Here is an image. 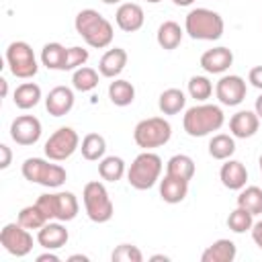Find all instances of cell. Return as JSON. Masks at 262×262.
Returning <instances> with one entry per match:
<instances>
[{
	"label": "cell",
	"mask_w": 262,
	"mask_h": 262,
	"mask_svg": "<svg viewBox=\"0 0 262 262\" xmlns=\"http://www.w3.org/2000/svg\"><path fill=\"white\" fill-rule=\"evenodd\" d=\"M125 172H127L125 162H123V158H119V156H104V158L98 162V174H100V178L106 180V182H119Z\"/></svg>",
	"instance_id": "f1b7e54d"
},
{
	"label": "cell",
	"mask_w": 262,
	"mask_h": 262,
	"mask_svg": "<svg viewBox=\"0 0 262 262\" xmlns=\"http://www.w3.org/2000/svg\"><path fill=\"white\" fill-rule=\"evenodd\" d=\"M76 33L94 49H104L113 43V25L94 8H84L74 18Z\"/></svg>",
	"instance_id": "6da1fadb"
},
{
	"label": "cell",
	"mask_w": 262,
	"mask_h": 262,
	"mask_svg": "<svg viewBox=\"0 0 262 262\" xmlns=\"http://www.w3.org/2000/svg\"><path fill=\"white\" fill-rule=\"evenodd\" d=\"M225 123V115L221 111V106L217 104H194L190 108H186L184 117H182V127L190 137H205L213 131H219Z\"/></svg>",
	"instance_id": "7a4b0ae2"
},
{
	"label": "cell",
	"mask_w": 262,
	"mask_h": 262,
	"mask_svg": "<svg viewBox=\"0 0 262 262\" xmlns=\"http://www.w3.org/2000/svg\"><path fill=\"white\" fill-rule=\"evenodd\" d=\"M254 111H256V115H258L260 121H262V94L256 98V102H254Z\"/></svg>",
	"instance_id": "7bdbcfd3"
},
{
	"label": "cell",
	"mask_w": 262,
	"mask_h": 262,
	"mask_svg": "<svg viewBox=\"0 0 262 262\" xmlns=\"http://www.w3.org/2000/svg\"><path fill=\"white\" fill-rule=\"evenodd\" d=\"M162 174V158L149 149H143L129 166L127 170V182L135 190H147L151 188Z\"/></svg>",
	"instance_id": "277c9868"
},
{
	"label": "cell",
	"mask_w": 262,
	"mask_h": 262,
	"mask_svg": "<svg viewBox=\"0 0 262 262\" xmlns=\"http://www.w3.org/2000/svg\"><path fill=\"white\" fill-rule=\"evenodd\" d=\"M0 154H2V160H0V170H6L10 166V160H12V151L6 143L0 145Z\"/></svg>",
	"instance_id": "ab89813d"
},
{
	"label": "cell",
	"mask_w": 262,
	"mask_h": 262,
	"mask_svg": "<svg viewBox=\"0 0 262 262\" xmlns=\"http://www.w3.org/2000/svg\"><path fill=\"white\" fill-rule=\"evenodd\" d=\"M219 180L229 190H242L248 182V170L239 160H225V164L219 170Z\"/></svg>",
	"instance_id": "d6986e66"
},
{
	"label": "cell",
	"mask_w": 262,
	"mask_h": 262,
	"mask_svg": "<svg viewBox=\"0 0 262 262\" xmlns=\"http://www.w3.org/2000/svg\"><path fill=\"white\" fill-rule=\"evenodd\" d=\"M258 164H260V172H262V156H260V160H258Z\"/></svg>",
	"instance_id": "f907efd6"
},
{
	"label": "cell",
	"mask_w": 262,
	"mask_h": 262,
	"mask_svg": "<svg viewBox=\"0 0 262 262\" xmlns=\"http://www.w3.org/2000/svg\"><path fill=\"white\" fill-rule=\"evenodd\" d=\"M108 98L115 106H129L135 100V88L129 80L115 78V82L108 84Z\"/></svg>",
	"instance_id": "484cf974"
},
{
	"label": "cell",
	"mask_w": 262,
	"mask_h": 262,
	"mask_svg": "<svg viewBox=\"0 0 262 262\" xmlns=\"http://www.w3.org/2000/svg\"><path fill=\"white\" fill-rule=\"evenodd\" d=\"M145 2H149V4H158V2H162V0H145Z\"/></svg>",
	"instance_id": "681fc988"
},
{
	"label": "cell",
	"mask_w": 262,
	"mask_h": 262,
	"mask_svg": "<svg viewBox=\"0 0 262 262\" xmlns=\"http://www.w3.org/2000/svg\"><path fill=\"white\" fill-rule=\"evenodd\" d=\"M37 205L41 207V211L45 213V217L49 221H61V223L76 219V215L80 211V203H78L76 194L70 190L41 194L37 199Z\"/></svg>",
	"instance_id": "52a82bcc"
},
{
	"label": "cell",
	"mask_w": 262,
	"mask_h": 262,
	"mask_svg": "<svg viewBox=\"0 0 262 262\" xmlns=\"http://www.w3.org/2000/svg\"><path fill=\"white\" fill-rule=\"evenodd\" d=\"M82 201H84V209L90 221L94 223H106L113 219L115 213V205L108 196V190L102 182L92 180L84 186L82 190Z\"/></svg>",
	"instance_id": "8992f818"
},
{
	"label": "cell",
	"mask_w": 262,
	"mask_h": 262,
	"mask_svg": "<svg viewBox=\"0 0 262 262\" xmlns=\"http://www.w3.org/2000/svg\"><path fill=\"white\" fill-rule=\"evenodd\" d=\"M45 156L53 162H63L70 156H74L76 149H80V137L72 127H59L49 135L45 141Z\"/></svg>",
	"instance_id": "30bf717a"
},
{
	"label": "cell",
	"mask_w": 262,
	"mask_h": 262,
	"mask_svg": "<svg viewBox=\"0 0 262 262\" xmlns=\"http://www.w3.org/2000/svg\"><path fill=\"white\" fill-rule=\"evenodd\" d=\"M252 239H254V244L260 248V252H262V219L260 221H256L254 225H252Z\"/></svg>",
	"instance_id": "60d3db41"
},
{
	"label": "cell",
	"mask_w": 262,
	"mask_h": 262,
	"mask_svg": "<svg viewBox=\"0 0 262 262\" xmlns=\"http://www.w3.org/2000/svg\"><path fill=\"white\" fill-rule=\"evenodd\" d=\"M258 127H260V117L256 115V111H237L229 119V131L237 139H248L256 135Z\"/></svg>",
	"instance_id": "ac0fdd59"
},
{
	"label": "cell",
	"mask_w": 262,
	"mask_h": 262,
	"mask_svg": "<svg viewBox=\"0 0 262 262\" xmlns=\"http://www.w3.org/2000/svg\"><path fill=\"white\" fill-rule=\"evenodd\" d=\"M88 57H90L88 49H84V47H80V45L68 47V51H66V61H63L61 72H70V70L74 72V70L82 68V66L88 61Z\"/></svg>",
	"instance_id": "8d00e7d4"
},
{
	"label": "cell",
	"mask_w": 262,
	"mask_h": 262,
	"mask_svg": "<svg viewBox=\"0 0 262 262\" xmlns=\"http://www.w3.org/2000/svg\"><path fill=\"white\" fill-rule=\"evenodd\" d=\"M237 207L250 211L252 215L262 213V188L260 186H244L237 194Z\"/></svg>",
	"instance_id": "1f68e13d"
},
{
	"label": "cell",
	"mask_w": 262,
	"mask_h": 262,
	"mask_svg": "<svg viewBox=\"0 0 262 262\" xmlns=\"http://www.w3.org/2000/svg\"><path fill=\"white\" fill-rule=\"evenodd\" d=\"M149 260H151V262H156V260H164V262H168L170 258H168V256H164V254H156V256H151Z\"/></svg>",
	"instance_id": "7dc6e473"
},
{
	"label": "cell",
	"mask_w": 262,
	"mask_h": 262,
	"mask_svg": "<svg viewBox=\"0 0 262 262\" xmlns=\"http://www.w3.org/2000/svg\"><path fill=\"white\" fill-rule=\"evenodd\" d=\"M186 194H188V180H182L172 174H166L160 180V196L164 203H168V205L182 203L186 199Z\"/></svg>",
	"instance_id": "ffe728a7"
},
{
	"label": "cell",
	"mask_w": 262,
	"mask_h": 262,
	"mask_svg": "<svg viewBox=\"0 0 262 262\" xmlns=\"http://www.w3.org/2000/svg\"><path fill=\"white\" fill-rule=\"evenodd\" d=\"M53 160H43V158H27L20 166V172L25 180L33 184H41L47 188H59L68 180L66 168L59 164H51Z\"/></svg>",
	"instance_id": "5b68a950"
},
{
	"label": "cell",
	"mask_w": 262,
	"mask_h": 262,
	"mask_svg": "<svg viewBox=\"0 0 262 262\" xmlns=\"http://www.w3.org/2000/svg\"><path fill=\"white\" fill-rule=\"evenodd\" d=\"M100 2H104V4H119L121 0H100Z\"/></svg>",
	"instance_id": "c3c4849f"
},
{
	"label": "cell",
	"mask_w": 262,
	"mask_h": 262,
	"mask_svg": "<svg viewBox=\"0 0 262 262\" xmlns=\"http://www.w3.org/2000/svg\"><path fill=\"white\" fill-rule=\"evenodd\" d=\"M225 23L211 8H192L184 18V31L194 41H217L223 35Z\"/></svg>",
	"instance_id": "3957f363"
},
{
	"label": "cell",
	"mask_w": 262,
	"mask_h": 262,
	"mask_svg": "<svg viewBox=\"0 0 262 262\" xmlns=\"http://www.w3.org/2000/svg\"><path fill=\"white\" fill-rule=\"evenodd\" d=\"M172 2H174L176 6H190L194 0H172Z\"/></svg>",
	"instance_id": "f6af8a7d"
},
{
	"label": "cell",
	"mask_w": 262,
	"mask_h": 262,
	"mask_svg": "<svg viewBox=\"0 0 262 262\" xmlns=\"http://www.w3.org/2000/svg\"><path fill=\"white\" fill-rule=\"evenodd\" d=\"M246 94H248V86L242 76L227 74L221 76L219 82L215 84V96L223 106H237L239 102H244Z\"/></svg>",
	"instance_id": "7c38bea8"
},
{
	"label": "cell",
	"mask_w": 262,
	"mask_h": 262,
	"mask_svg": "<svg viewBox=\"0 0 262 262\" xmlns=\"http://www.w3.org/2000/svg\"><path fill=\"white\" fill-rule=\"evenodd\" d=\"M49 219L45 217V213L41 211V207L35 203V205H29V207H23L20 213H18V223L27 229H41Z\"/></svg>",
	"instance_id": "836d02e7"
},
{
	"label": "cell",
	"mask_w": 262,
	"mask_h": 262,
	"mask_svg": "<svg viewBox=\"0 0 262 262\" xmlns=\"http://www.w3.org/2000/svg\"><path fill=\"white\" fill-rule=\"evenodd\" d=\"M127 66V51L123 47H113L104 51V55L98 61V72L104 78H117Z\"/></svg>",
	"instance_id": "44dd1931"
},
{
	"label": "cell",
	"mask_w": 262,
	"mask_h": 262,
	"mask_svg": "<svg viewBox=\"0 0 262 262\" xmlns=\"http://www.w3.org/2000/svg\"><path fill=\"white\" fill-rule=\"evenodd\" d=\"M70 233L61 221H47L39 231H37V242L45 250H59L68 244Z\"/></svg>",
	"instance_id": "2e32d148"
},
{
	"label": "cell",
	"mask_w": 262,
	"mask_h": 262,
	"mask_svg": "<svg viewBox=\"0 0 262 262\" xmlns=\"http://www.w3.org/2000/svg\"><path fill=\"white\" fill-rule=\"evenodd\" d=\"M0 244L8 254H12L16 258H25L33 250V235L18 221L6 223L0 231Z\"/></svg>",
	"instance_id": "8fae6325"
},
{
	"label": "cell",
	"mask_w": 262,
	"mask_h": 262,
	"mask_svg": "<svg viewBox=\"0 0 262 262\" xmlns=\"http://www.w3.org/2000/svg\"><path fill=\"white\" fill-rule=\"evenodd\" d=\"M39 100H41V88L35 82H23V84H18L16 90H14V94H12V102L20 111H29V108L37 106Z\"/></svg>",
	"instance_id": "603a6c76"
},
{
	"label": "cell",
	"mask_w": 262,
	"mask_h": 262,
	"mask_svg": "<svg viewBox=\"0 0 262 262\" xmlns=\"http://www.w3.org/2000/svg\"><path fill=\"white\" fill-rule=\"evenodd\" d=\"M37 262H59V256L53 254L51 250H47L45 254H39V256H37Z\"/></svg>",
	"instance_id": "b9f144b4"
},
{
	"label": "cell",
	"mask_w": 262,
	"mask_h": 262,
	"mask_svg": "<svg viewBox=\"0 0 262 262\" xmlns=\"http://www.w3.org/2000/svg\"><path fill=\"white\" fill-rule=\"evenodd\" d=\"M252 225H254V215L242 207H235L227 217V227L233 233H246L252 229Z\"/></svg>",
	"instance_id": "e575fe53"
},
{
	"label": "cell",
	"mask_w": 262,
	"mask_h": 262,
	"mask_svg": "<svg viewBox=\"0 0 262 262\" xmlns=\"http://www.w3.org/2000/svg\"><path fill=\"white\" fill-rule=\"evenodd\" d=\"M231 63H233V53L227 47H213L201 55V68L207 74H223L231 68Z\"/></svg>",
	"instance_id": "e0dca14e"
},
{
	"label": "cell",
	"mask_w": 262,
	"mask_h": 262,
	"mask_svg": "<svg viewBox=\"0 0 262 262\" xmlns=\"http://www.w3.org/2000/svg\"><path fill=\"white\" fill-rule=\"evenodd\" d=\"M235 151V141H233V135H227V133H217L211 137L209 141V156L213 160H229Z\"/></svg>",
	"instance_id": "83f0119b"
},
{
	"label": "cell",
	"mask_w": 262,
	"mask_h": 262,
	"mask_svg": "<svg viewBox=\"0 0 262 262\" xmlns=\"http://www.w3.org/2000/svg\"><path fill=\"white\" fill-rule=\"evenodd\" d=\"M166 174L178 176L182 180H190L194 176V160L186 154H176L166 164Z\"/></svg>",
	"instance_id": "f546056e"
},
{
	"label": "cell",
	"mask_w": 262,
	"mask_h": 262,
	"mask_svg": "<svg viewBox=\"0 0 262 262\" xmlns=\"http://www.w3.org/2000/svg\"><path fill=\"white\" fill-rule=\"evenodd\" d=\"M143 20H145V14H143V8L135 2H123L117 12H115V23L121 31L125 33H135L143 27Z\"/></svg>",
	"instance_id": "5bb4252c"
},
{
	"label": "cell",
	"mask_w": 262,
	"mask_h": 262,
	"mask_svg": "<svg viewBox=\"0 0 262 262\" xmlns=\"http://www.w3.org/2000/svg\"><path fill=\"white\" fill-rule=\"evenodd\" d=\"M186 104V96L180 88H168L158 98V108L164 115H178Z\"/></svg>",
	"instance_id": "4316f807"
},
{
	"label": "cell",
	"mask_w": 262,
	"mask_h": 262,
	"mask_svg": "<svg viewBox=\"0 0 262 262\" xmlns=\"http://www.w3.org/2000/svg\"><path fill=\"white\" fill-rule=\"evenodd\" d=\"M188 94L196 102H205L213 94V84L207 76H192L188 80Z\"/></svg>",
	"instance_id": "d590c367"
},
{
	"label": "cell",
	"mask_w": 262,
	"mask_h": 262,
	"mask_svg": "<svg viewBox=\"0 0 262 262\" xmlns=\"http://www.w3.org/2000/svg\"><path fill=\"white\" fill-rule=\"evenodd\" d=\"M0 86H2V96H6V92H8V82H6L4 78H0Z\"/></svg>",
	"instance_id": "bcb514c9"
},
{
	"label": "cell",
	"mask_w": 262,
	"mask_h": 262,
	"mask_svg": "<svg viewBox=\"0 0 262 262\" xmlns=\"http://www.w3.org/2000/svg\"><path fill=\"white\" fill-rule=\"evenodd\" d=\"M41 121L35 115H20L10 123V137L18 145H35L41 139Z\"/></svg>",
	"instance_id": "4fadbf2b"
},
{
	"label": "cell",
	"mask_w": 262,
	"mask_h": 262,
	"mask_svg": "<svg viewBox=\"0 0 262 262\" xmlns=\"http://www.w3.org/2000/svg\"><path fill=\"white\" fill-rule=\"evenodd\" d=\"M80 151H82L84 160L100 162L104 158V151H106V139L100 133H88V135H84V139L80 143Z\"/></svg>",
	"instance_id": "d4e9b609"
},
{
	"label": "cell",
	"mask_w": 262,
	"mask_h": 262,
	"mask_svg": "<svg viewBox=\"0 0 262 262\" xmlns=\"http://www.w3.org/2000/svg\"><path fill=\"white\" fill-rule=\"evenodd\" d=\"M74 90L68 86H55L45 96V108L51 117H63L74 108Z\"/></svg>",
	"instance_id": "9a60e30c"
},
{
	"label": "cell",
	"mask_w": 262,
	"mask_h": 262,
	"mask_svg": "<svg viewBox=\"0 0 262 262\" xmlns=\"http://www.w3.org/2000/svg\"><path fill=\"white\" fill-rule=\"evenodd\" d=\"M76 260H82V262H88L90 258H88V256H84V254H72V256L68 258V262H76Z\"/></svg>",
	"instance_id": "ee69618b"
},
{
	"label": "cell",
	"mask_w": 262,
	"mask_h": 262,
	"mask_svg": "<svg viewBox=\"0 0 262 262\" xmlns=\"http://www.w3.org/2000/svg\"><path fill=\"white\" fill-rule=\"evenodd\" d=\"M248 82H250L254 88L262 90V66H256V68L250 70V74H248Z\"/></svg>",
	"instance_id": "f35d334b"
},
{
	"label": "cell",
	"mask_w": 262,
	"mask_h": 262,
	"mask_svg": "<svg viewBox=\"0 0 262 262\" xmlns=\"http://www.w3.org/2000/svg\"><path fill=\"white\" fill-rule=\"evenodd\" d=\"M111 260L113 262H141L143 260V254L137 246L133 244H119L113 254H111Z\"/></svg>",
	"instance_id": "74e56055"
},
{
	"label": "cell",
	"mask_w": 262,
	"mask_h": 262,
	"mask_svg": "<svg viewBox=\"0 0 262 262\" xmlns=\"http://www.w3.org/2000/svg\"><path fill=\"white\" fill-rule=\"evenodd\" d=\"M172 137V125L164 117H149L135 125L133 139L141 149H156L170 141Z\"/></svg>",
	"instance_id": "ba28073f"
},
{
	"label": "cell",
	"mask_w": 262,
	"mask_h": 262,
	"mask_svg": "<svg viewBox=\"0 0 262 262\" xmlns=\"http://www.w3.org/2000/svg\"><path fill=\"white\" fill-rule=\"evenodd\" d=\"M237 256V248L231 239H217L213 242L203 254H201V262H233Z\"/></svg>",
	"instance_id": "7402d4cb"
},
{
	"label": "cell",
	"mask_w": 262,
	"mask_h": 262,
	"mask_svg": "<svg viewBox=\"0 0 262 262\" xmlns=\"http://www.w3.org/2000/svg\"><path fill=\"white\" fill-rule=\"evenodd\" d=\"M72 86L78 90V92H90L98 86V72L94 68H88V66H82L78 70H74L72 74Z\"/></svg>",
	"instance_id": "d6a6232c"
},
{
	"label": "cell",
	"mask_w": 262,
	"mask_h": 262,
	"mask_svg": "<svg viewBox=\"0 0 262 262\" xmlns=\"http://www.w3.org/2000/svg\"><path fill=\"white\" fill-rule=\"evenodd\" d=\"M182 35H184V31L180 29L178 23H174V20H164V23L158 27L156 41H158V45H160L162 49L172 51V49H176V47L182 43Z\"/></svg>",
	"instance_id": "cb8c5ba5"
},
{
	"label": "cell",
	"mask_w": 262,
	"mask_h": 262,
	"mask_svg": "<svg viewBox=\"0 0 262 262\" xmlns=\"http://www.w3.org/2000/svg\"><path fill=\"white\" fill-rule=\"evenodd\" d=\"M66 47L61 43H45L41 49V63L47 70H61L63 61H66Z\"/></svg>",
	"instance_id": "4dcf8cb0"
},
{
	"label": "cell",
	"mask_w": 262,
	"mask_h": 262,
	"mask_svg": "<svg viewBox=\"0 0 262 262\" xmlns=\"http://www.w3.org/2000/svg\"><path fill=\"white\" fill-rule=\"evenodd\" d=\"M6 63L12 72V76L20 78V80L33 78L39 70L37 57H35V53L27 41H12L6 47Z\"/></svg>",
	"instance_id": "9c48e42d"
}]
</instances>
